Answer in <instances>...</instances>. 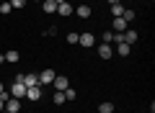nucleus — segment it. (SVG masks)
<instances>
[{
  "instance_id": "nucleus-1",
  "label": "nucleus",
  "mask_w": 155,
  "mask_h": 113,
  "mask_svg": "<svg viewBox=\"0 0 155 113\" xmlns=\"http://www.w3.org/2000/svg\"><path fill=\"white\" fill-rule=\"evenodd\" d=\"M54 77H57V72H54V70H44L41 75H39V85H41V87L52 85V82H54Z\"/></svg>"
},
{
  "instance_id": "nucleus-2",
  "label": "nucleus",
  "mask_w": 155,
  "mask_h": 113,
  "mask_svg": "<svg viewBox=\"0 0 155 113\" xmlns=\"http://www.w3.org/2000/svg\"><path fill=\"white\" fill-rule=\"evenodd\" d=\"M11 98L23 100V98H26V85H23V82H13L11 85Z\"/></svg>"
},
{
  "instance_id": "nucleus-3",
  "label": "nucleus",
  "mask_w": 155,
  "mask_h": 113,
  "mask_svg": "<svg viewBox=\"0 0 155 113\" xmlns=\"http://www.w3.org/2000/svg\"><path fill=\"white\" fill-rule=\"evenodd\" d=\"M78 44L85 46V49H91V46L96 44V39H93V33H80V36H78Z\"/></svg>"
},
{
  "instance_id": "nucleus-4",
  "label": "nucleus",
  "mask_w": 155,
  "mask_h": 113,
  "mask_svg": "<svg viewBox=\"0 0 155 113\" xmlns=\"http://www.w3.org/2000/svg\"><path fill=\"white\" fill-rule=\"evenodd\" d=\"M39 98H41V85L26 87V100H39Z\"/></svg>"
},
{
  "instance_id": "nucleus-5",
  "label": "nucleus",
  "mask_w": 155,
  "mask_h": 113,
  "mask_svg": "<svg viewBox=\"0 0 155 113\" xmlns=\"http://www.w3.org/2000/svg\"><path fill=\"white\" fill-rule=\"evenodd\" d=\"M5 111L8 113H18L21 111V100H18V98H8L5 100Z\"/></svg>"
},
{
  "instance_id": "nucleus-6",
  "label": "nucleus",
  "mask_w": 155,
  "mask_h": 113,
  "mask_svg": "<svg viewBox=\"0 0 155 113\" xmlns=\"http://www.w3.org/2000/svg\"><path fill=\"white\" fill-rule=\"evenodd\" d=\"M98 57H101V59H111V57H114L111 44H101V46H98Z\"/></svg>"
},
{
  "instance_id": "nucleus-7",
  "label": "nucleus",
  "mask_w": 155,
  "mask_h": 113,
  "mask_svg": "<svg viewBox=\"0 0 155 113\" xmlns=\"http://www.w3.org/2000/svg\"><path fill=\"white\" fill-rule=\"evenodd\" d=\"M52 85H54V90L65 93L67 87H70V82H67V77H60V75H57V77H54V82H52Z\"/></svg>"
},
{
  "instance_id": "nucleus-8",
  "label": "nucleus",
  "mask_w": 155,
  "mask_h": 113,
  "mask_svg": "<svg viewBox=\"0 0 155 113\" xmlns=\"http://www.w3.org/2000/svg\"><path fill=\"white\" fill-rule=\"evenodd\" d=\"M137 39H140V33H137V31H132V28L122 33V41H124V44H129V46H132V44L137 41Z\"/></svg>"
},
{
  "instance_id": "nucleus-9",
  "label": "nucleus",
  "mask_w": 155,
  "mask_h": 113,
  "mask_svg": "<svg viewBox=\"0 0 155 113\" xmlns=\"http://www.w3.org/2000/svg\"><path fill=\"white\" fill-rule=\"evenodd\" d=\"M124 31H127V21L122 16H116L114 18V33H124Z\"/></svg>"
},
{
  "instance_id": "nucleus-10",
  "label": "nucleus",
  "mask_w": 155,
  "mask_h": 113,
  "mask_svg": "<svg viewBox=\"0 0 155 113\" xmlns=\"http://www.w3.org/2000/svg\"><path fill=\"white\" fill-rule=\"evenodd\" d=\"M41 8H44V13H57V3L54 0H41Z\"/></svg>"
},
{
  "instance_id": "nucleus-11",
  "label": "nucleus",
  "mask_w": 155,
  "mask_h": 113,
  "mask_svg": "<svg viewBox=\"0 0 155 113\" xmlns=\"http://www.w3.org/2000/svg\"><path fill=\"white\" fill-rule=\"evenodd\" d=\"M57 13H60V16H70L72 5H70V3H60V5H57Z\"/></svg>"
},
{
  "instance_id": "nucleus-12",
  "label": "nucleus",
  "mask_w": 155,
  "mask_h": 113,
  "mask_svg": "<svg viewBox=\"0 0 155 113\" xmlns=\"http://www.w3.org/2000/svg\"><path fill=\"white\" fill-rule=\"evenodd\" d=\"M75 13H78V18H91V8L88 5H78Z\"/></svg>"
},
{
  "instance_id": "nucleus-13",
  "label": "nucleus",
  "mask_w": 155,
  "mask_h": 113,
  "mask_svg": "<svg viewBox=\"0 0 155 113\" xmlns=\"http://www.w3.org/2000/svg\"><path fill=\"white\" fill-rule=\"evenodd\" d=\"M116 54H119V57H127V54H129V44L119 41V44H116Z\"/></svg>"
},
{
  "instance_id": "nucleus-14",
  "label": "nucleus",
  "mask_w": 155,
  "mask_h": 113,
  "mask_svg": "<svg viewBox=\"0 0 155 113\" xmlns=\"http://www.w3.org/2000/svg\"><path fill=\"white\" fill-rule=\"evenodd\" d=\"M21 59V54L16 52V49H11V52H5V62H18Z\"/></svg>"
},
{
  "instance_id": "nucleus-15",
  "label": "nucleus",
  "mask_w": 155,
  "mask_h": 113,
  "mask_svg": "<svg viewBox=\"0 0 155 113\" xmlns=\"http://www.w3.org/2000/svg\"><path fill=\"white\" fill-rule=\"evenodd\" d=\"M134 16H137V13H134L132 8H124V13H122V18H124L127 23H129V21H134Z\"/></svg>"
},
{
  "instance_id": "nucleus-16",
  "label": "nucleus",
  "mask_w": 155,
  "mask_h": 113,
  "mask_svg": "<svg viewBox=\"0 0 155 113\" xmlns=\"http://www.w3.org/2000/svg\"><path fill=\"white\" fill-rule=\"evenodd\" d=\"M98 113H114V103H101V105H98Z\"/></svg>"
},
{
  "instance_id": "nucleus-17",
  "label": "nucleus",
  "mask_w": 155,
  "mask_h": 113,
  "mask_svg": "<svg viewBox=\"0 0 155 113\" xmlns=\"http://www.w3.org/2000/svg\"><path fill=\"white\" fill-rule=\"evenodd\" d=\"M122 13H124V5H122V3H116V5H111V16H122Z\"/></svg>"
},
{
  "instance_id": "nucleus-18",
  "label": "nucleus",
  "mask_w": 155,
  "mask_h": 113,
  "mask_svg": "<svg viewBox=\"0 0 155 113\" xmlns=\"http://www.w3.org/2000/svg\"><path fill=\"white\" fill-rule=\"evenodd\" d=\"M52 100H54L57 105H62V103H65V93H60V90H57L54 95H52Z\"/></svg>"
},
{
  "instance_id": "nucleus-19",
  "label": "nucleus",
  "mask_w": 155,
  "mask_h": 113,
  "mask_svg": "<svg viewBox=\"0 0 155 113\" xmlns=\"http://www.w3.org/2000/svg\"><path fill=\"white\" fill-rule=\"evenodd\" d=\"M75 98H78V93L72 90V87H67L65 90V100H75Z\"/></svg>"
},
{
  "instance_id": "nucleus-20",
  "label": "nucleus",
  "mask_w": 155,
  "mask_h": 113,
  "mask_svg": "<svg viewBox=\"0 0 155 113\" xmlns=\"http://www.w3.org/2000/svg\"><path fill=\"white\" fill-rule=\"evenodd\" d=\"M11 11H13V8H11V3H3V5H0V13H3V16H8Z\"/></svg>"
},
{
  "instance_id": "nucleus-21",
  "label": "nucleus",
  "mask_w": 155,
  "mask_h": 113,
  "mask_svg": "<svg viewBox=\"0 0 155 113\" xmlns=\"http://www.w3.org/2000/svg\"><path fill=\"white\" fill-rule=\"evenodd\" d=\"M78 36L80 33H67V44H78Z\"/></svg>"
},
{
  "instance_id": "nucleus-22",
  "label": "nucleus",
  "mask_w": 155,
  "mask_h": 113,
  "mask_svg": "<svg viewBox=\"0 0 155 113\" xmlns=\"http://www.w3.org/2000/svg\"><path fill=\"white\" fill-rule=\"evenodd\" d=\"M23 3L26 0H11V8H23Z\"/></svg>"
},
{
  "instance_id": "nucleus-23",
  "label": "nucleus",
  "mask_w": 155,
  "mask_h": 113,
  "mask_svg": "<svg viewBox=\"0 0 155 113\" xmlns=\"http://www.w3.org/2000/svg\"><path fill=\"white\" fill-rule=\"evenodd\" d=\"M3 93H5V85H3V82H0V95H3Z\"/></svg>"
},
{
  "instance_id": "nucleus-24",
  "label": "nucleus",
  "mask_w": 155,
  "mask_h": 113,
  "mask_svg": "<svg viewBox=\"0 0 155 113\" xmlns=\"http://www.w3.org/2000/svg\"><path fill=\"white\" fill-rule=\"evenodd\" d=\"M116 3H122V0H109V5H116Z\"/></svg>"
},
{
  "instance_id": "nucleus-25",
  "label": "nucleus",
  "mask_w": 155,
  "mask_h": 113,
  "mask_svg": "<svg viewBox=\"0 0 155 113\" xmlns=\"http://www.w3.org/2000/svg\"><path fill=\"white\" fill-rule=\"evenodd\" d=\"M3 108H5V100H3V98H0V111H3Z\"/></svg>"
},
{
  "instance_id": "nucleus-26",
  "label": "nucleus",
  "mask_w": 155,
  "mask_h": 113,
  "mask_svg": "<svg viewBox=\"0 0 155 113\" xmlns=\"http://www.w3.org/2000/svg\"><path fill=\"white\" fill-rule=\"evenodd\" d=\"M3 62H5V54H0V64H3Z\"/></svg>"
},
{
  "instance_id": "nucleus-27",
  "label": "nucleus",
  "mask_w": 155,
  "mask_h": 113,
  "mask_svg": "<svg viewBox=\"0 0 155 113\" xmlns=\"http://www.w3.org/2000/svg\"><path fill=\"white\" fill-rule=\"evenodd\" d=\"M54 3H57V5H60V3H65V0H54Z\"/></svg>"
},
{
  "instance_id": "nucleus-28",
  "label": "nucleus",
  "mask_w": 155,
  "mask_h": 113,
  "mask_svg": "<svg viewBox=\"0 0 155 113\" xmlns=\"http://www.w3.org/2000/svg\"><path fill=\"white\" fill-rule=\"evenodd\" d=\"M0 113H8V111H5V108H3V111H0Z\"/></svg>"
},
{
  "instance_id": "nucleus-29",
  "label": "nucleus",
  "mask_w": 155,
  "mask_h": 113,
  "mask_svg": "<svg viewBox=\"0 0 155 113\" xmlns=\"http://www.w3.org/2000/svg\"><path fill=\"white\" fill-rule=\"evenodd\" d=\"M36 3H41V0H36Z\"/></svg>"
},
{
  "instance_id": "nucleus-30",
  "label": "nucleus",
  "mask_w": 155,
  "mask_h": 113,
  "mask_svg": "<svg viewBox=\"0 0 155 113\" xmlns=\"http://www.w3.org/2000/svg\"><path fill=\"white\" fill-rule=\"evenodd\" d=\"M150 113H153V111H150Z\"/></svg>"
},
{
  "instance_id": "nucleus-31",
  "label": "nucleus",
  "mask_w": 155,
  "mask_h": 113,
  "mask_svg": "<svg viewBox=\"0 0 155 113\" xmlns=\"http://www.w3.org/2000/svg\"><path fill=\"white\" fill-rule=\"evenodd\" d=\"M18 113H21V111H18Z\"/></svg>"
}]
</instances>
